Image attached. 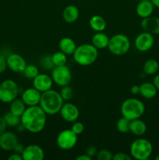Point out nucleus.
<instances>
[{"label": "nucleus", "mask_w": 159, "mask_h": 160, "mask_svg": "<svg viewBox=\"0 0 159 160\" xmlns=\"http://www.w3.org/2000/svg\"><path fill=\"white\" fill-rule=\"evenodd\" d=\"M47 121V114L39 105L27 106L20 117V123L25 130L33 134L42 131Z\"/></svg>", "instance_id": "nucleus-1"}, {"label": "nucleus", "mask_w": 159, "mask_h": 160, "mask_svg": "<svg viewBox=\"0 0 159 160\" xmlns=\"http://www.w3.org/2000/svg\"><path fill=\"white\" fill-rule=\"evenodd\" d=\"M63 104L64 100L59 92L50 89L41 93L39 106L47 115L57 114Z\"/></svg>", "instance_id": "nucleus-2"}, {"label": "nucleus", "mask_w": 159, "mask_h": 160, "mask_svg": "<svg viewBox=\"0 0 159 160\" xmlns=\"http://www.w3.org/2000/svg\"><path fill=\"white\" fill-rule=\"evenodd\" d=\"M73 56L76 63L87 67L93 64L97 60L98 57V49L92 44H83L76 46Z\"/></svg>", "instance_id": "nucleus-3"}, {"label": "nucleus", "mask_w": 159, "mask_h": 160, "mask_svg": "<svg viewBox=\"0 0 159 160\" xmlns=\"http://www.w3.org/2000/svg\"><path fill=\"white\" fill-rule=\"evenodd\" d=\"M120 111L123 117L129 119V120H132L140 118L143 115L145 106L140 99L129 98L122 103Z\"/></svg>", "instance_id": "nucleus-4"}, {"label": "nucleus", "mask_w": 159, "mask_h": 160, "mask_svg": "<svg viewBox=\"0 0 159 160\" xmlns=\"http://www.w3.org/2000/svg\"><path fill=\"white\" fill-rule=\"evenodd\" d=\"M153 152V145L146 138H137L130 145V155L137 160H147Z\"/></svg>", "instance_id": "nucleus-5"}, {"label": "nucleus", "mask_w": 159, "mask_h": 160, "mask_svg": "<svg viewBox=\"0 0 159 160\" xmlns=\"http://www.w3.org/2000/svg\"><path fill=\"white\" fill-rule=\"evenodd\" d=\"M108 48L114 56H123L130 48V40L125 34H116L109 38Z\"/></svg>", "instance_id": "nucleus-6"}, {"label": "nucleus", "mask_w": 159, "mask_h": 160, "mask_svg": "<svg viewBox=\"0 0 159 160\" xmlns=\"http://www.w3.org/2000/svg\"><path fill=\"white\" fill-rule=\"evenodd\" d=\"M19 87L13 80L7 79L0 84V101L3 103H10L17 98Z\"/></svg>", "instance_id": "nucleus-7"}, {"label": "nucleus", "mask_w": 159, "mask_h": 160, "mask_svg": "<svg viewBox=\"0 0 159 160\" xmlns=\"http://www.w3.org/2000/svg\"><path fill=\"white\" fill-rule=\"evenodd\" d=\"M51 77L55 84L60 87H63L70 84L73 75L70 69L66 65H63L55 67L51 70Z\"/></svg>", "instance_id": "nucleus-8"}, {"label": "nucleus", "mask_w": 159, "mask_h": 160, "mask_svg": "<svg viewBox=\"0 0 159 160\" xmlns=\"http://www.w3.org/2000/svg\"><path fill=\"white\" fill-rule=\"evenodd\" d=\"M77 136L71 129L63 130L58 134L56 138L58 147L65 151L72 149L77 143Z\"/></svg>", "instance_id": "nucleus-9"}, {"label": "nucleus", "mask_w": 159, "mask_h": 160, "mask_svg": "<svg viewBox=\"0 0 159 160\" xmlns=\"http://www.w3.org/2000/svg\"><path fill=\"white\" fill-rule=\"evenodd\" d=\"M154 44V38L152 34L143 31L140 33L136 37L134 41V45L135 48L140 52H147L151 49Z\"/></svg>", "instance_id": "nucleus-10"}, {"label": "nucleus", "mask_w": 159, "mask_h": 160, "mask_svg": "<svg viewBox=\"0 0 159 160\" xmlns=\"http://www.w3.org/2000/svg\"><path fill=\"white\" fill-rule=\"evenodd\" d=\"M6 59H7L8 68L14 73H23L27 65L24 58L17 53H12L9 55Z\"/></svg>", "instance_id": "nucleus-11"}, {"label": "nucleus", "mask_w": 159, "mask_h": 160, "mask_svg": "<svg viewBox=\"0 0 159 160\" xmlns=\"http://www.w3.org/2000/svg\"><path fill=\"white\" fill-rule=\"evenodd\" d=\"M59 112H60L61 117L65 121L69 122V123H73L76 121L80 116V111L77 106L71 102L64 103Z\"/></svg>", "instance_id": "nucleus-12"}, {"label": "nucleus", "mask_w": 159, "mask_h": 160, "mask_svg": "<svg viewBox=\"0 0 159 160\" xmlns=\"http://www.w3.org/2000/svg\"><path fill=\"white\" fill-rule=\"evenodd\" d=\"M53 83L54 82L51 77L47 73H38L32 81L33 87L41 93L51 89Z\"/></svg>", "instance_id": "nucleus-13"}, {"label": "nucleus", "mask_w": 159, "mask_h": 160, "mask_svg": "<svg viewBox=\"0 0 159 160\" xmlns=\"http://www.w3.org/2000/svg\"><path fill=\"white\" fill-rule=\"evenodd\" d=\"M21 155L23 160H43L45 158L43 148L37 145L26 146Z\"/></svg>", "instance_id": "nucleus-14"}, {"label": "nucleus", "mask_w": 159, "mask_h": 160, "mask_svg": "<svg viewBox=\"0 0 159 160\" xmlns=\"http://www.w3.org/2000/svg\"><path fill=\"white\" fill-rule=\"evenodd\" d=\"M41 92H39L35 88H29L25 89L21 95V99L26 106H34L39 105Z\"/></svg>", "instance_id": "nucleus-15"}, {"label": "nucleus", "mask_w": 159, "mask_h": 160, "mask_svg": "<svg viewBox=\"0 0 159 160\" xmlns=\"http://www.w3.org/2000/svg\"><path fill=\"white\" fill-rule=\"evenodd\" d=\"M18 142L17 135L12 131H6L0 134V148L4 151H12Z\"/></svg>", "instance_id": "nucleus-16"}, {"label": "nucleus", "mask_w": 159, "mask_h": 160, "mask_svg": "<svg viewBox=\"0 0 159 160\" xmlns=\"http://www.w3.org/2000/svg\"><path fill=\"white\" fill-rule=\"evenodd\" d=\"M154 9V6L151 0H143V1H139L136 7V12L139 17L144 19L152 15Z\"/></svg>", "instance_id": "nucleus-17"}, {"label": "nucleus", "mask_w": 159, "mask_h": 160, "mask_svg": "<svg viewBox=\"0 0 159 160\" xmlns=\"http://www.w3.org/2000/svg\"><path fill=\"white\" fill-rule=\"evenodd\" d=\"M140 26L143 31H147L152 34L159 35V17H149L147 18L142 19Z\"/></svg>", "instance_id": "nucleus-18"}, {"label": "nucleus", "mask_w": 159, "mask_h": 160, "mask_svg": "<svg viewBox=\"0 0 159 160\" xmlns=\"http://www.w3.org/2000/svg\"><path fill=\"white\" fill-rule=\"evenodd\" d=\"M59 48L61 52L65 53L67 56H71L74 53L76 48V45L74 40L71 38H62L59 42Z\"/></svg>", "instance_id": "nucleus-19"}, {"label": "nucleus", "mask_w": 159, "mask_h": 160, "mask_svg": "<svg viewBox=\"0 0 159 160\" xmlns=\"http://www.w3.org/2000/svg\"><path fill=\"white\" fill-rule=\"evenodd\" d=\"M80 16L79 9L76 6L69 5L62 12L63 20L68 23H73L78 20Z\"/></svg>", "instance_id": "nucleus-20"}, {"label": "nucleus", "mask_w": 159, "mask_h": 160, "mask_svg": "<svg viewBox=\"0 0 159 160\" xmlns=\"http://www.w3.org/2000/svg\"><path fill=\"white\" fill-rule=\"evenodd\" d=\"M109 42V38L103 31L101 32H96L93 35L91 39V44L96 48L99 49H104L108 48Z\"/></svg>", "instance_id": "nucleus-21"}, {"label": "nucleus", "mask_w": 159, "mask_h": 160, "mask_svg": "<svg viewBox=\"0 0 159 160\" xmlns=\"http://www.w3.org/2000/svg\"><path fill=\"white\" fill-rule=\"evenodd\" d=\"M157 90L153 83L145 82L140 85V95L147 99H152L157 95Z\"/></svg>", "instance_id": "nucleus-22"}, {"label": "nucleus", "mask_w": 159, "mask_h": 160, "mask_svg": "<svg viewBox=\"0 0 159 160\" xmlns=\"http://www.w3.org/2000/svg\"><path fill=\"white\" fill-rule=\"evenodd\" d=\"M129 131L134 135L142 136L146 133L147 125L143 120L139 119H135L130 121V126H129Z\"/></svg>", "instance_id": "nucleus-23"}, {"label": "nucleus", "mask_w": 159, "mask_h": 160, "mask_svg": "<svg viewBox=\"0 0 159 160\" xmlns=\"http://www.w3.org/2000/svg\"><path fill=\"white\" fill-rule=\"evenodd\" d=\"M89 25L90 28L96 32H101L105 30L107 23L104 17L99 15H94L89 20Z\"/></svg>", "instance_id": "nucleus-24"}, {"label": "nucleus", "mask_w": 159, "mask_h": 160, "mask_svg": "<svg viewBox=\"0 0 159 160\" xmlns=\"http://www.w3.org/2000/svg\"><path fill=\"white\" fill-rule=\"evenodd\" d=\"M9 104H10V106H9V111L12 113L18 116V117H21L22 114L24 112L25 109H26V104L23 102V101L21 98H17L13 101L11 102Z\"/></svg>", "instance_id": "nucleus-25"}, {"label": "nucleus", "mask_w": 159, "mask_h": 160, "mask_svg": "<svg viewBox=\"0 0 159 160\" xmlns=\"http://www.w3.org/2000/svg\"><path fill=\"white\" fill-rule=\"evenodd\" d=\"M159 63L157 60L154 59H147L144 62L143 67V70L145 74L147 75H154L158 71Z\"/></svg>", "instance_id": "nucleus-26"}, {"label": "nucleus", "mask_w": 159, "mask_h": 160, "mask_svg": "<svg viewBox=\"0 0 159 160\" xmlns=\"http://www.w3.org/2000/svg\"><path fill=\"white\" fill-rule=\"evenodd\" d=\"M51 61L55 67H59V66L66 65L67 63V55L63 53L62 52H56L53 53L51 56Z\"/></svg>", "instance_id": "nucleus-27"}, {"label": "nucleus", "mask_w": 159, "mask_h": 160, "mask_svg": "<svg viewBox=\"0 0 159 160\" xmlns=\"http://www.w3.org/2000/svg\"><path fill=\"white\" fill-rule=\"evenodd\" d=\"M3 118H4L8 127L15 128V127H17L20 123V117H18V116L12 113L10 111L6 112L3 116Z\"/></svg>", "instance_id": "nucleus-28"}, {"label": "nucleus", "mask_w": 159, "mask_h": 160, "mask_svg": "<svg viewBox=\"0 0 159 160\" xmlns=\"http://www.w3.org/2000/svg\"><path fill=\"white\" fill-rule=\"evenodd\" d=\"M130 121L129 119L124 117H122L116 123V128L118 131L120 133H127L129 131V126H130Z\"/></svg>", "instance_id": "nucleus-29"}, {"label": "nucleus", "mask_w": 159, "mask_h": 160, "mask_svg": "<svg viewBox=\"0 0 159 160\" xmlns=\"http://www.w3.org/2000/svg\"><path fill=\"white\" fill-rule=\"evenodd\" d=\"M23 73L26 78L33 80L38 74L39 70L38 68L36 66L33 65V64H29V65H26V68L23 70Z\"/></svg>", "instance_id": "nucleus-30"}, {"label": "nucleus", "mask_w": 159, "mask_h": 160, "mask_svg": "<svg viewBox=\"0 0 159 160\" xmlns=\"http://www.w3.org/2000/svg\"><path fill=\"white\" fill-rule=\"evenodd\" d=\"M61 88H61L59 93H60L62 99L64 101H69V100L71 99L73 96V89L69 85H65Z\"/></svg>", "instance_id": "nucleus-31"}, {"label": "nucleus", "mask_w": 159, "mask_h": 160, "mask_svg": "<svg viewBox=\"0 0 159 160\" xmlns=\"http://www.w3.org/2000/svg\"><path fill=\"white\" fill-rule=\"evenodd\" d=\"M96 157L98 160H112L113 154L109 150L101 149L97 152Z\"/></svg>", "instance_id": "nucleus-32"}, {"label": "nucleus", "mask_w": 159, "mask_h": 160, "mask_svg": "<svg viewBox=\"0 0 159 160\" xmlns=\"http://www.w3.org/2000/svg\"><path fill=\"white\" fill-rule=\"evenodd\" d=\"M71 130L77 135H80V134H82L84 131V123H81V122L75 121L73 122V125L71 127Z\"/></svg>", "instance_id": "nucleus-33"}, {"label": "nucleus", "mask_w": 159, "mask_h": 160, "mask_svg": "<svg viewBox=\"0 0 159 160\" xmlns=\"http://www.w3.org/2000/svg\"><path fill=\"white\" fill-rule=\"evenodd\" d=\"M41 65L45 70L53 69L55 67L54 64H53L52 61H51V56H45V57L42 58V59L41 60Z\"/></svg>", "instance_id": "nucleus-34"}, {"label": "nucleus", "mask_w": 159, "mask_h": 160, "mask_svg": "<svg viewBox=\"0 0 159 160\" xmlns=\"http://www.w3.org/2000/svg\"><path fill=\"white\" fill-rule=\"evenodd\" d=\"M132 159V156L125 152H117L112 157V160H131Z\"/></svg>", "instance_id": "nucleus-35"}, {"label": "nucleus", "mask_w": 159, "mask_h": 160, "mask_svg": "<svg viewBox=\"0 0 159 160\" xmlns=\"http://www.w3.org/2000/svg\"><path fill=\"white\" fill-rule=\"evenodd\" d=\"M7 68V59L3 55H0V73H4Z\"/></svg>", "instance_id": "nucleus-36"}, {"label": "nucleus", "mask_w": 159, "mask_h": 160, "mask_svg": "<svg viewBox=\"0 0 159 160\" xmlns=\"http://www.w3.org/2000/svg\"><path fill=\"white\" fill-rule=\"evenodd\" d=\"M97 152H98V150H97L96 147L94 146V145H90V146L87 147V148L86 149V154L91 158L96 156Z\"/></svg>", "instance_id": "nucleus-37"}, {"label": "nucleus", "mask_w": 159, "mask_h": 160, "mask_svg": "<svg viewBox=\"0 0 159 160\" xmlns=\"http://www.w3.org/2000/svg\"><path fill=\"white\" fill-rule=\"evenodd\" d=\"M7 124H6V121H5L3 117H0V134L4 133L7 130Z\"/></svg>", "instance_id": "nucleus-38"}, {"label": "nucleus", "mask_w": 159, "mask_h": 160, "mask_svg": "<svg viewBox=\"0 0 159 160\" xmlns=\"http://www.w3.org/2000/svg\"><path fill=\"white\" fill-rule=\"evenodd\" d=\"M24 148H25V147L23 146L22 144L19 143V142H18V143H17V145H15V147H14V148H13V150H12V151H13L14 152L18 153V154L21 155L22 152H23V149H24Z\"/></svg>", "instance_id": "nucleus-39"}, {"label": "nucleus", "mask_w": 159, "mask_h": 160, "mask_svg": "<svg viewBox=\"0 0 159 160\" xmlns=\"http://www.w3.org/2000/svg\"><path fill=\"white\" fill-rule=\"evenodd\" d=\"M8 159L9 160H23V157H22V155L14 152L13 154L10 155V156L8 157Z\"/></svg>", "instance_id": "nucleus-40"}, {"label": "nucleus", "mask_w": 159, "mask_h": 160, "mask_svg": "<svg viewBox=\"0 0 159 160\" xmlns=\"http://www.w3.org/2000/svg\"><path fill=\"white\" fill-rule=\"evenodd\" d=\"M130 92L132 95H138L140 94V86L139 85H132L130 88Z\"/></svg>", "instance_id": "nucleus-41"}, {"label": "nucleus", "mask_w": 159, "mask_h": 160, "mask_svg": "<svg viewBox=\"0 0 159 160\" xmlns=\"http://www.w3.org/2000/svg\"><path fill=\"white\" fill-rule=\"evenodd\" d=\"M92 158L90 157L89 156H87V154H82L80 156H78L76 158V160H91Z\"/></svg>", "instance_id": "nucleus-42"}, {"label": "nucleus", "mask_w": 159, "mask_h": 160, "mask_svg": "<svg viewBox=\"0 0 159 160\" xmlns=\"http://www.w3.org/2000/svg\"><path fill=\"white\" fill-rule=\"evenodd\" d=\"M153 84H154V86L156 87L157 91H159V74L156 75L154 77V80H153Z\"/></svg>", "instance_id": "nucleus-43"}, {"label": "nucleus", "mask_w": 159, "mask_h": 160, "mask_svg": "<svg viewBox=\"0 0 159 160\" xmlns=\"http://www.w3.org/2000/svg\"><path fill=\"white\" fill-rule=\"evenodd\" d=\"M151 1L154 6V7L158 8L159 9V0H151Z\"/></svg>", "instance_id": "nucleus-44"}, {"label": "nucleus", "mask_w": 159, "mask_h": 160, "mask_svg": "<svg viewBox=\"0 0 159 160\" xmlns=\"http://www.w3.org/2000/svg\"><path fill=\"white\" fill-rule=\"evenodd\" d=\"M155 159H156V160H159V155H158V156H156V157H155Z\"/></svg>", "instance_id": "nucleus-45"}, {"label": "nucleus", "mask_w": 159, "mask_h": 160, "mask_svg": "<svg viewBox=\"0 0 159 160\" xmlns=\"http://www.w3.org/2000/svg\"><path fill=\"white\" fill-rule=\"evenodd\" d=\"M137 1H138V2H139V1H143V0H137Z\"/></svg>", "instance_id": "nucleus-46"}]
</instances>
